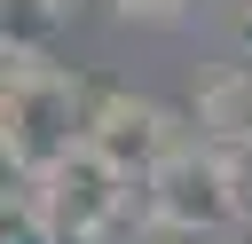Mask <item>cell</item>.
I'll list each match as a JSON object with an SVG mask.
<instances>
[{
    "instance_id": "cell-6",
    "label": "cell",
    "mask_w": 252,
    "mask_h": 244,
    "mask_svg": "<svg viewBox=\"0 0 252 244\" xmlns=\"http://www.w3.org/2000/svg\"><path fill=\"white\" fill-rule=\"evenodd\" d=\"M63 8H71V0H0V31H8L16 47H39Z\"/></svg>"
},
{
    "instance_id": "cell-9",
    "label": "cell",
    "mask_w": 252,
    "mask_h": 244,
    "mask_svg": "<svg viewBox=\"0 0 252 244\" xmlns=\"http://www.w3.org/2000/svg\"><path fill=\"white\" fill-rule=\"evenodd\" d=\"M110 8H118V16H134V24H173L189 0H110Z\"/></svg>"
},
{
    "instance_id": "cell-3",
    "label": "cell",
    "mask_w": 252,
    "mask_h": 244,
    "mask_svg": "<svg viewBox=\"0 0 252 244\" xmlns=\"http://www.w3.org/2000/svg\"><path fill=\"white\" fill-rule=\"evenodd\" d=\"M150 220L165 228V236H220V228H236V197H228V157L220 150H205V142H189V150H173L150 181Z\"/></svg>"
},
{
    "instance_id": "cell-8",
    "label": "cell",
    "mask_w": 252,
    "mask_h": 244,
    "mask_svg": "<svg viewBox=\"0 0 252 244\" xmlns=\"http://www.w3.org/2000/svg\"><path fill=\"white\" fill-rule=\"evenodd\" d=\"M228 197H236V228H252V150L228 157Z\"/></svg>"
},
{
    "instance_id": "cell-4",
    "label": "cell",
    "mask_w": 252,
    "mask_h": 244,
    "mask_svg": "<svg viewBox=\"0 0 252 244\" xmlns=\"http://www.w3.org/2000/svg\"><path fill=\"white\" fill-rule=\"evenodd\" d=\"M32 205H39V220L55 228V244H102V236L118 228V213H126V181L79 142L55 173L32 181Z\"/></svg>"
},
{
    "instance_id": "cell-5",
    "label": "cell",
    "mask_w": 252,
    "mask_h": 244,
    "mask_svg": "<svg viewBox=\"0 0 252 244\" xmlns=\"http://www.w3.org/2000/svg\"><path fill=\"white\" fill-rule=\"evenodd\" d=\"M189 118H197V142H205V150H220V157L252 150V55H228V63L197 87Z\"/></svg>"
},
{
    "instance_id": "cell-7",
    "label": "cell",
    "mask_w": 252,
    "mask_h": 244,
    "mask_svg": "<svg viewBox=\"0 0 252 244\" xmlns=\"http://www.w3.org/2000/svg\"><path fill=\"white\" fill-rule=\"evenodd\" d=\"M0 244H55V228L39 220V205H32V197L0 189Z\"/></svg>"
},
{
    "instance_id": "cell-1",
    "label": "cell",
    "mask_w": 252,
    "mask_h": 244,
    "mask_svg": "<svg viewBox=\"0 0 252 244\" xmlns=\"http://www.w3.org/2000/svg\"><path fill=\"white\" fill-rule=\"evenodd\" d=\"M79 142H87V94H79L55 63H39L24 87L0 94V150H8V165H16L24 181L55 173Z\"/></svg>"
},
{
    "instance_id": "cell-2",
    "label": "cell",
    "mask_w": 252,
    "mask_h": 244,
    "mask_svg": "<svg viewBox=\"0 0 252 244\" xmlns=\"http://www.w3.org/2000/svg\"><path fill=\"white\" fill-rule=\"evenodd\" d=\"M87 150L118 173V181H150L173 150H189L181 142V118L165 110V102H150V94H134V87H102V94H87Z\"/></svg>"
}]
</instances>
